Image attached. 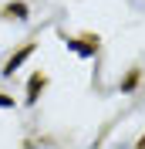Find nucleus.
I'll list each match as a JSON object with an SVG mask.
<instances>
[{
	"label": "nucleus",
	"mask_w": 145,
	"mask_h": 149,
	"mask_svg": "<svg viewBox=\"0 0 145 149\" xmlns=\"http://www.w3.org/2000/svg\"><path fill=\"white\" fill-rule=\"evenodd\" d=\"M138 149H145V139H142V146H138Z\"/></svg>",
	"instance_id": "f257e3e1"
}]
</instances>
